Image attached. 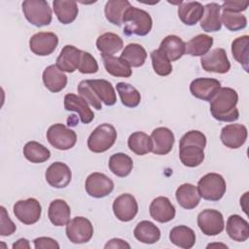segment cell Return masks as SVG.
<instances>
[{
  "label": "cell",
  "instance_id": "f907efd6",
  "mask_svg": "<svg viewBox=\"0 0 249 249\" xmlns=\"http://www.w3.org/2000/svg\"><path fill=\"white\" fill-rule=\"evenodd\" d=\"M104 248H106V249H108V248H127V249H129L130 245L126 241H124L121 238H112L105 244Z\"/></svg>",
  "mask_w": 249,
  "mask_h": 249
},
{
  "label": "cell",
  "instance_id": "7a4b0ae2",
  "mask_svg": "<svg viewBox=\"0 0 249 249\" xmlns=\"http://www.w3.org/2000/svg\"><path fill=\"white\" fill-rule=\"evenodd\" d=\"M237 92L231 88H221L210 101V111L215 120L220 122H234L239 118L236 108Z\"/></svg>",
  "mask_w": 249,
  "mask_h": 249
},
{
  "label": "cell",
  "instance_id": "8fae6325",
  "mask_svg": "<svg viewBox=\"0 0 249 249\" xmlns=\"http://www.w3.org/2000/svg\"><path fill=\"white\" fill-rule=\"evenodd\" d=\"M200 64L207 72L225 74L231 69V63L227 53L223 48H217L201 56Z\"/></svg>",
  "mask_w": 249,
  "mask_h": 249
},
{
  "label": "cell",
  "instance_id": "ab89813d",
  "mask_svg": "<svg viewBox=\"0 0 249 249\" xmlns=\"http://www.w3.org/2000/svg\"><path fill=\"white\" fill-rule=\"evenodd\" d=\"M23 156L30 162L42 163L51 158V152L39 142L29 141L23 147Z\"/></svg>",
  "mask_w": 249,
  "mask_h": 249
},
{
  "label": "cell",
  "instance_id": "4316f807",
  "mask_svg": "<svg viewBox=\"0 0 249 249\" xmlns=\"http://www.w3.org/2000/svg\"><path fill=\"white\" fill-rule=\"evenodd\" d=\"M204 8L199 2H181L178 7V17L186 25H195L202 18Z\"/></svg>",
  "mask_w": 249,
  "mask_h": 249
},
{
  "label": "cell",
  "instance_id": "7bdbcfd3",
  "mask_svg": "<svg viewBox=\"0 0 249 249\" xmlns=\"http://www.w3.org/2000/svg\"><path fill=\"white\" fill-rule=\"evenodd\" d=\"M221 22L231 31H238L246 27L247 18L241 13L222 9Z\"/></svg>",
  "mask_w": 249,
  "mask_h": 249
},
{
  "label": "cell",
  "instance_id": "3957f363",
  "mask_svg": "<svg viewBox=\"0 0 249 249\" xmlns=\"http://www.w3.org/2000/svg\"><path fill=\"white\" fill-rule=\"evenodd\" d=\"M123 23L124 24V33L126 36L147 35L153 26L150 14L142 9L130 6L124 15Z\"/></svg>",
  "mask_w": 249,
  "mask_h": 249
},
{
  "label": "cell",
  "instance_id": "484cf974",
  "mask_svg": "<svg viewBox=\"0 0 249 249\" xmlns=\"http://www.w3.org/2000/svg\"><path fill=\"white\" fill-rule=\"evenodd\" d=\"M159 50L162 52L170 61H176L186 53V43L176 35H168L160 42Z\"/></svg>",
  "mask_w": 249,
  "mask_h": 249
},
{
  "label": "cell",
  "instance_id": "9a60e30c",
  "mask_svg": "<svg viewBox=\"0 0 249 249\" xmlns=\"http://www.w3.org/2000/svg\"><path fill=\"white\" fill-rule=\"evenodd\" d=\"M220 89L221 83L213 78H196L190 85V91L195 97L209 102Z\"/></svg>",
  "mask_w": 249,
  "mask_h": 249
},
{
  "label": "cell",
  "instance_id": "4dcf8cb0",
  "mask_svg": "<svg viewBox=\"0 0 249 249\" xmlns=\"http://www.w3.org/2000/svg\"><path fill=\"white\" fill-rule=\"evenodd\" d=\"M89 85L97 95V97L107 106H112L116 103L117 97L112 84L104 79L88 80Z\"/></svg>",
  "mask_w": 249,
  "mask_h": 249
},
{
  "label": "cell",
  "instance_id": "b9f144b4",
  "mask_svg": "<svg viewBox=\"0 0 249 249\" xmlns=\"http://www.w3.org/2000/svg\"><path fill=\"white\" fill-rule=\"evenodd\" d=\"M248 35H243L234 39L231 43V53L234 59L240 63L244 70L248 71Z\"/></svg>",
  "mask_w": 249,
  "mask_h": 249
},
{
  "label": "cell",
  "instance_id": "e0dca14e",
  "mask_svg": "<svg viewBox=\"0 0 249 249\" xmlns=\"http://www.w3.org/2000/svg\"><path fill=\"white\" fill-rule=\"evenodd\" d=\"M220 139L222 143L230 149H238L247 139V128L241 124H227L221 130Z\"/></svg>",
  "mask_w": 249,
  "mask_h": 249
},
{
  "label": "cell",
  "instance_id": "8992f818",
  "mask_svg": "<svg viewBox=\"0 0 249 249\" xmlns=\"http://www.w3.org/2000/svg\"><path fill=\"white\" fill-rule=\"evenodd\" d=\"M117 140L116 128L110 124H99L88 138V148L93 153L109 150Z\"/></svg>",
  "mask_w": 249,
  "mask_h": 249
},
{
  "label": "cell",
  "instance_id": "681fc988",
  "mask_svg": "<svg viewBox=\"0 0 249 249\" xmlns=\"http://www.w3.org/2000/svg\"><path fill=\"white\" fill-rule=\"evenodd\" d=\"M249 1H225L221 6V9H227L233 12L241 13L248 8Z\"/></svg>",
  "mask_w": 249,
  "mask_h": 249
},
{
  "label": "cell",
  "instance_id": "f5cc1de1",
  "mask_svg": "<svg viewBox=\"0 0 249 249\" xmlns=\"http://www.w3.org/2000/svg\"><path fill=\"white\" fill-rule=\"evenodd\" d=\"M212 246H221V247H224V248H228V246L227 245H225V244H209V245H207V248H209V247H212Z\"/></svg>",
  "mask_w": 249,
  "mask_h": 249
},
{
  "label": "cell",
  "instance_id": "bcb514c9",
  "mask_svg": "<svg viewBox=\"0 0 249 249\" xmlns=\"http://www.w3.org/2000/svg\"><path fill=\"white\" fill-rule=\"evenodd\" d=\"M78 70L83 74H93L98 71L96 59L88 52L82 51L81 61Z\"/></svg>",
  "mask_w": 249,
  "mask_h": 249
},
{
  "label": "cell",
  "instance_id": "ba28073f",
  "mask_svg": "<svg viewBox=\"0 0 249 249\" xmlns=\"http://www.w3.org/2000/svg\"><path fill=\"white\" fill-rule=\"evenodd\" d=\"M67 238L75 244L89 242L93 235V227L90 221L85 217L78 216L70 220L66 225Z\"/></svg>",
  "mask_w": 249,
  "mask_h": 249
},
{
  "label": "cell",
  "instance_id": "c3c4849f",
  "mask_svg": "<svg viewBox=\"0 0 249 249\" xmlns=\"http://www.w3.org/2000/svg\"><path fill=\"white\" fill-rule=\"evenodd\" d=\"M33 243L36 249H47V248L58 249L59 248V244L57 243L56 240L47 236H41V237L35 238L33 240Z\"/></svg>",
  "mask_w": 249,
  "mask_h": 249
},
{
  "label": "cell",
  "instance_id": "7dc6e473",
  "mask_svg": "<svg viewBox=\"0 0 249 249\" xmlns=\"http://www.w3.org/2000/svg\"><path fill=\"white\" fill-rule=\"evenodd\" d=\"M1 211V219H0V235L2 236H8L13 234L17 227L14 224V222L10 219L9 214L7 213V210L4 206H0Z\"/></svg>",
  "mask_w": 249,
  "mask_h": 249
},
{
  "label": "cell",
  "instance_id": "1f68e13d",
  "mask_svg": "<svg viewBox=\"0 0 249 249\" xmlns=\"http://www.w3.org/2000/svg\"><path fill=\"white\" fill-rule=\"evenodd\" d=\"M169 239L174 245L180 248L191 249L196 243V233L187 226H176L171 229L169 232Z\"/></svg>",
  "mask_w": 249,
  "mask_h": 249
},
{
  "label": "cell",
  "instance_id": "2e32d148",
  "mask_svg": "<svg viewBox=\"0 0 249 249\" xmlns=\"http://www.w3.org/2000/svg\"><path fill=\"white\" fill-rule=\"evenodd\" d=\"M45 178L50 186L56 189H62L67 187L71 182V169L66 163L55 161L47 168Z\"/></svg>",
  "mask_w": 249,
  "mask_h": 249
},
{
  "label": "cell",
  "instance_id": "7402d4cb",
  "mask_svg": "<svg viewBox=\"0 0 249 249\" xmlns=\"http://www.w3.org/2000/svg\"><path fill=\"white\" fill-rule=\"evenodd\" d=\"M42 79L45 87L54 93L61 91L67 85V76L54 64L45 68Z\"/></svg>",
  "mask_w": 249,
  "mask_h": 249
},
{
  "label": "cell",
  "instance_id": "8d00e7d4",
  "mask_svg": "<svg viewBox=\"0 0 249 249\" xmlns=\"http://www.w3.org/2000/svg\"><path fill=\"white\" fill-rule=\"evenodd\" d=\"M108 166L114 175L118 177H126L133 168V161L126 154L117 153L110 157Z\"/></svg>",
  "mask_w": 249,
  "mask_h": 249
},
{
  "label": "cell",
  "instance_id": "ac0fdd59",
  "mask_svg": "<svg viewBox=\"0 0 249 249\" xmlns=\"http://www.w3.org/2000/svg\"><path fill=\"white\" fill-rule=\"evenodd\" d=\"M151 217L159 223H167L175 217V207L166 196H158L149 206Z\"/></svg>",
  "mask_w": 249,
  "mask_h": 249
},
{
  "label": "cell",
  "instance_id": "ee69618b",
  "mask_svg": "<svg viewBox=\"0 0 249 249\" xmlns=\"http://www.w3.org/2000/svg\"><path fill=\"white\" fill-rule=\"evenodd\" d=\"M151 60L154 71L160 76H167L172 72V64L167 56L159 49L151 53Z\"/></svg>",
  "mask_w": 249,
  "mask_h": 249
},
{
  "label": "cell",
  "instance_id": "7c38bea8",
  "mask_svg": "<svg viewBox=\"0 0 249 249\" xmlns=\"http://www.w3.org/2000/svg\"><path fill=\"white\" fill-rule=\"evenodd\" d=\"M88 195L95 198H101L112 193L114 190L113 181L103 173L93 172L88 176L85 183Z\"/></svg>",
  "mask_w": 249,
  "mask_h": 249
},
{
  "label": "cell",
  "instance_id": "4fadbf2b",
  "mask_svg": "<svg viewBox=\"0 0 249 249\" xmlns=\"http://www.w3.org/2000/svg\"><path fill=\"white\" fill-rule=\"evenodd\" d=\"M58 45V37L53 32H38L31 36L29 48L31 52L40 56H46L54 52Z\"/></svg>",
  "mask_w": 249,
  "mask_h": 249
},
{
  "label": "cell",
  "instance_id": "836d02e7",
  "mask_svg": "<svg viewBox=\"0 0 249 249\" xmlns=\"http://www.w3.org/2000/svg\"><path fill=\"white\" fill-rule=\"evenodd\" d=\"M130 3L127 0H109L105 4L104 14L106 19L114 25L121 26L123 24V18L124 12L130 7Z\"/></svg>",
  "mask_w": 249,
  "mask_h": 249
},
{
  "label": "cell",
  "instance_id": "44dd1931",
  "mask_svg": "<svg viewBox=\"0 0 249 249\" xmlns=\"http://www.w3.org/2000/svg\"><path fill=\"white\" fill-rule=\"evenodd\" d=\"M64 108L67 111L77 112L83 124H89L94 119V113L88 102L75 93H67L64 96Z\"/></svg>",
  "mask_w": 249,
  "mask_h": 249
},
{
  "label": "cell",
  "instance_id": "d4e9b609",
  "mask_svg": "<svg viewBox=\"0 0 249 249\" xmlns=\"http://www.w3.org/2000/svg\"><path fill=\"white\" fill-rule=\"evenodd\" d=\"M203 16L200 19V27L206 32H216L222 27L221 6L218 3H208L204 7Z\"/></svg>",
  "mask_w": 249,
  "mask_h": 249
},
{
  "label": "cell",
  "instance_id": "74e56055",
  "mask_svg": "<svg viewBox=\"0 0 249 249\" xmlns=\"http://www.w3.org/2000/svg\"><path fill=\"white\" fill-rule=\"evenodd\" d=\"M213 38L207 34H198L186 44V53L192 56H203L211 49Z\"/></svg>",
  "mask_w": 249,
  "mask_h": 249
},
{
  "label": "cell",
  "instance_id": "6da1fadb",
  "mask_svg": "<svg viewBox=\"0 0 249 249\" xmlns=\"http://www.w3.org/2000/svg\"><path fill=\"white\" fill-rule=\"evenodd\" d=\"M206 136L199 130H190L185 133L179 142V158L188 167H196L204 160Z\"/></svg>",
  "mask_w": 249,
  "mask_h": 249
},
{
  "label": "cell",
  "instance_id": "d6a6232c",
  "mask_svg": "<svg viewBox=\"0 0 249 249\" xmlns=\"http://www.w3.org/2000/svg\"><path fill=\"white\" fill-rule=\"evenodd\" d=\"M124 47L123 39L112 32H106L96 39V48L104 55H113Z\"/></svg>",
  "mask_w": 249,
  "mask_h": 249
},
{
  "label": "cell",
  "instance_id": "d590c367",
  "mask_svg": "<svg viewBox=\"0 0 249 249\" xmlns=\"http://www.w3.org/2000/svg\"><path fill=\"white\" fill-rule=\"evenodd\" d=\"M127 146L131 152L138 156H144L152 152L153 141L151 136L143 131L131 133L127 140Z\"/></svg>",
  "mask_w": 249,
  "mask_h": 249
},
{
  "label": "cell",
  "instance_id": "f6af8a7d",
  "mask_svg": "<svg viewBox=\"0 0 249 249\" xmlns=\"http://www.w3.org/2000/svg\"><path fill=\"white\" fill-rule=\"evenodd\" d=\"M78 92L80 93V96H82L89 104H90L92 107H94L96 110H101V100L97 97V95L94 93L90 86L89 85L88 80H83L78 85Z\"/></svg>",
  "mask_w": 249,
  "mask_h": 249
},
{
  "label": "cell",
  "instance_id": "cb8c5ba5",
  "mask_svg": "<svg viewBox=\"0 0 249 249\" xmlns=\"http://www.w3.org/2000/svg\"><path fill=\"white\" fill-rule=\"evenodd\" d=\"M229 236L237 242H244L249 238V224L237 214L231 215L228 218L226 226Z\"/></svg>",
  "mask_w": 249,
  "mask_h": 249
},
{
  "label": "cell",
  "instance_id": "52a82bcc",
  "mask_svg": "<svg viewBox=\"0 0 249 249\" xmlns=\"http://www.w3.org/2000/svg\"><path fill=\"white\" fill-rule=\"evenodd\" d=\"M49 143L55 149L66 151L73 148L77 142V134L74 130L62 124L51 125L47 131Z\"/></svg>",
  "mask_w": 249,
  "mask_h": 249
},
{
  "label": "cell",
  "instance_id": "30bf717a",
  "mask_svg": "<svg viewBox=\"0 0 249 249\" xmlns=\"http://www.w3.org/2000/svg\"><path fill=\"white\" fill-rule=\"evenodd\" d=\"M197 226L205 235L214 236L224 231V217L218 210L204 209L197 215Z\"/></svg>",
  "mask_w": 249,
  "mask_h": 249
},
{
  "label": "cell",
  "instance_id": "9c48e42d",
  "mask_svg": "<svg viewBox=\"0 0 249 249\" xmlns=\"http://www.w3.org/2000/svg\"><path fill=\"white\" fill-rule=\"evenodd\" d=\"M13 210L18 221L25 225H33L37 223L41 217L42 206L36 198L29 197L17 201L14 204Z\"/></svg>",
  "mask_w": 249,
  "mask_h": 249
},
{
  "label": "cell",
  "instance_id": "e575fe53",
  "mask_svg": "<svg viewBox=\"0 0 249 249\" xmlns=\"http://www.w3.org/2000/svg\"><path fill=\"white\" fill-rule=\"evenodd\" d=\"M106 71L114 77L128 78L132 74L131 67L121 57L101 54Z\"/></svg>",
  "mask_w": 249,
  "mask_h": 249
},
{
  "label": "cell",
  "instance_id": "603a6c76",
  "mask_svg": "<svg viewBox=\"0 0 249 249\" xmlns=\"http://www.w3.org/2000/svg\"><path fill=\"white\" fill-rule=\"evenodd\" d=\"M175 197L179 205L188 210L196 208L200 201V195L197 191V187L190 183H185L179 186L175 192Z\"/></svg>",
  "mask_w": 249,
  "mask_h": 249
},
{
  "label": "cell",
  "instance_id": "83f0119b",
  "mask_svg": "<svg viewBox=\"0 0 249 249\" xmlns=\"http://www.w3.org/2000/svg\"><path fill=\"white\" fill-rule=\"evenodd\" d=\"M70 207L65 200L57 198L50 203L48 216L53 225L56 227L67 225L70 221Z\"/></svg>",
  "mask_w": 249,
  "mask_h": 249
},
{
  "label": "cell",
  "instance_id": "f1b7e54d",
  "mask_svg": "<svg viewBox=\"0 0 249 249\" xmlns=\"http://www.w3.org/2000/svg\"><path fill=\"white\" fill-rule=\"evenodd\" d=\"M53 6L57 19L63 24L73 22L79 13L77 2L73 0H54Z\"/></svg>",
  "mask_w": 249,
  "mask_h": 249
},
{
  "label": "cell",
  "instance_id": "816d5d0a",
  "mask_svg": "<svg viewBox=\"0 0 249 249\" xmlns=\"http://www.w3.org/2000/svg\"><path fill=\"white\" fill-rule=\"evenodd\" d=\"M14 249L16 248H19V249H24V248H30V245H29V241L25 238H19L16 243L13 244L12 246Z\"/></svg>",
  "mask_w": 249,
  "mask_h": 249
},
{
  "label": "cell",
  "instance_id": "f546056e",
  "mask_svg": "<svg viewBox=\"0 0 249 249\" xmlns=\"http://www.w3.org/2000/svg\"><path fill=\"white\" fill-rule=\"evenodd\" d=\"M134 237L145 244H154L160 238V229L150 221L139 222L133 231Z\"/></svg>",
  "mask_w": 249,
  "mask_h": 249
},
{
  "label": "cell",
  "instance_id": "d6986e66",
  "mask_svg": "<svg viewBox=\"0 0 249 249\" xmlns=\"http://www.w3.org/2000/svg\"><path fill=\"white\" fill-rule=\"evenodd\" d=\"M151 138L153 141L152 152L155 155L168 154L174 145L175 137L173 132L167 127H157L152 131Z\"/></svg>",
  "mask_w": 249,
  "mask_h": 249
},
{
  "label": "cell",
  "instance_id": "ffe728a7",
  "mask_svg": "<svg viewBox=\"0 0 249 249\" xmlns=\"http://www.w3.org/2000/svg\"><path fill=\"white\" fill-rule=\"evenodd\" d=\"M82 51L72 45H66L62 48L56 58L55 65L62 71L73 73L79 68Z\"/></svg>",
  "mask_w": 249,
  "mask_h": 249
},
{
  "label": "cell",
  "instance_id": "277c9868",
  "mask_svg": "<svg viewBox=\"0 0 249 249\" xmlns=\"http://www.w3.org/2000/svg\"><path fill=\"white\" fill-rule=\"evenodd\" d=\"M227 190V185L224 177L218 173H207L202 176L197 183V191L200 197L210 200H220Z\"/></svg>",
  "mask_w": 249,
  "mask_h": 249
},
{
  "label": "cell",
  "instance_id": "5b68a950",
  "mask_svg": "<svg viewBox=\"0 0 249 249\" xmlns=\"http://www.w3.org/2000/svg\"><path fill=\"white\" fill-rule=\"evenodd\" d=\"M21 6L25 18L34 26L42 27L51 23L52 9L47 1L25 0Z\"/></svg>",
  "mask_w": 249,
  "mask_h": 249
},
{
  "label": "cell",
  "instance_id": "f35d334b",
  "mask_svg": "<svg viewBox=\"0 0 249 249\" xmlns=\"http://www.w3.org/2000/svg\"><path fill=\"white\" fill-rule=\"evenodd\" d=\"M120 57L123 58L130 67H140L145 63L147 53L141 45L131 43L124 47Z\"/></svg>",
  "mask_w": 249,
  "mask_h": 249
},
{
  "label": "cell",
  "instance_id": "60d3db41",
  "mask_svg": "<svg viewBox=\"0 0 249 249\" xmlns=\"http://www.w3.org/2000/svg\"><path fill=\"white\" fill-rule=\"evenodd\" d=\"M116 89L123 105L129 108H134L139 105L141 95L137 89H135L133 86L124 82H120L116 85Z\"/></svg>",
  "mask_w": 249,
  "mask_h": 249
},
{
  "label": "cell",
  "instance_id": "5bb4252c",
  "mask_svg": "<svg viewBox=\"0 0 249 249\" xmlns=\"http://www.w3.org/2000/svg\"><path fill=\"white\" fill-rule=\"evenodd\" d=\"M113 212L116 218L122 222L131 221L138 212V203L130 194H123L115 198Z\"/></svg>",
  "mask_w": 249,
  "mask_h": 249
}]
</instances>
